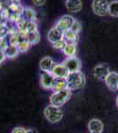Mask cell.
<instances>
[{
  "label": "cell",
  "mask_w": 118,
  "mask_h": 133,
  "mask_svg": "<svg viewBox=\"0 0 118 133\" xmlns=\"http://www.w3.org/2000/svg\"><path fill=\"white\" fill-rule=\"evenodd\" d=\"M66 82H67V88L70 91L81 89L85 84V75L81 71L70 73L66 78Z\"/></svg>",
  "instance_id": "6da1fadb"
},
{
  "label": "cell",
  "mask_w": 118,
  "mask_h": 133,
  "mask_svg": "<svg viewBox=\"0 0 118 133\" xmlns=\"http://www.w3.org/2000/svg\"><path fill=\"white\" fill-rule=\"evenodd\" d=\"M70 97H72V91L67 88L63 91L53 92L52 95L49 98V102L52 106L60 108V107L64 106L67 101H69Z\"/></svg>",
  "instance_id": "7a4b0ae2"
},
{
  "label": "cell",
  "mask_w": 118,
  "mask_h": 133,
  "mask_svg": "<svg viewBox=\"0 0 118 133\" xmlns=\"http://www.w3.org/2000/svg\"><path fill=\"white\" fill-rule=\"evenodd\" d=\"M44 115L49 122L55 123L61 121L64 116V113L60 109V108L49 105V106H48L44 109Z\"/></svg>",
  "instance_id": "3957f363"
},
{
  "label": "cell",
  "mask_w": 118,
  "mask_h": 133,
  "mask_svg": "<svg viewBox=\"0 0 118 133\" xmlns=\"http://www.w3.org/2000/svg\"><path fill=\"white\" fill-rule=\"evenodd\" d=\"M108 0H93L92 7L93 12L98 16H106L108 14Z\"/></svg>",
  "instance_id": "277c9868"
},
{
  "label": "cell",
  "mask_w": 118,
  "mask_h": 133,
  "mask_svg": "<svg viewBox=\"0 0 118 133\" xmlns=\"http://www.w3.org/2000/svg\"><path fill=\"white\" fill-rule=\"evenodd\" d=\"M63 64L66 66L70 73H74V72H78L80 71L81 68V61L78 58L75 57H70V58H66L64 61Z\"/></svg>",
  "instance_id": "5b68a950"
},
{
  "label": "cell",
  "mask_w": 118,
  "mask_h": 133,
  "mask_svg": "<svg viewBox=\"0 0 118 133\" xmlns=\"http://www.w3.org/2000/svg\"><path fill=\"white\" fill-rule=\"evenodd\" d=\"M109 73H110V68H109L108 64L107 63L99 64L93 68V71L94 77L99 79V80H105V78Z\"/></svg>",
  "instance_id": "8992f818"
},
{
  "label": "cell",
  "mask_w": 118,
  "mask_h": 133,
  "mask_svg": "<svg viewBox=\"0 0 118 133\" xmlns=\"http://www.w3.org/2000/svg\"><path fill=\"white\" fill-rule=\"evenodd\" d=\"M75 20L72 16L70 15H64L59 19L58 21L56 24V27H57L61 31H63L64 33L65 31L69 30L70 29V26H72V22Z\"/></svg>",
  "instance_id": "52a82bcc"
},
{
  "label": "cell",
  "mask_w": 118,
  "mask_h": 133,
  "mask_svg": "<svg viewBox=\"0 0 118 133\" xmlns=\"http://www.w3.org/2000/svg\"><path fill=\"white\" fill-rule=\"evenodd\" d=\"M105 83L110 91H115L118 90V73L111 72L105 78Z\"/></svg>",
  "instance_id": "ba28073f"
},
{
  "label": "cell",
  "mask_w": 118,
  "mask_h": 133,
  "mask_svg": "<svg viewBox=\"0 0 118 133\" xmlns=\"http://www.w3.org/2000/svg\"><path fill=\"white\" fill-rule=\"evenodd\" d=\"M50 73L57 78L62 79H66L70 74L69 70L66 68L64 64H56Z\"/></svg>",
  "instance_id": "9c48e42d"
},
{
  "label": "cell",
  "mask_w": 118,
  "mask_h": 133,
  "mask_svg": "<svg viewBox=\"0 0 118 133\" xmlns=\"http://www.w3.org/2000/svg\"><path fill=\"white\" fill-rule=\"evenodd\" d=\"M55 76L49 72H42L41 75V85L46 90L52 89Z\"/></svg>",
  "instance_id": "30bf717a"
},
{
  "label": "cell",
  "mask_w": 118,
  "mask_h": 133,
  "mask_svg": "<svg viewBox=\"0 0 118 133\" xmlns=\"http://www.w3.org/2000/svg\"><path fill=\"white\" fill-rule=\"evenodd\" d=\"M61 39H64V32L61 31L57 27H53L48 33V40L51 44L56 43Z\"/></svg>",
  "instance_id": "8fae6325"
},
{
  "label": "cell",
  "mask_w": 118,
  "mask_h": 133,
  "mask_svg": "<svg viewBox=\"0 0 118 133\" xmlns=\"http://www.w3.org/2000/svg\"><path fill=\"white\" fill-rule=\"evenodd\" d=\"M56 65L52 58L44 57L40 62V68L42 72H51L54 66Z\"/></svg>",
  "instance_id": "7c38bea8"
},
{
  "label": "cell",
  "mask_w": 118,
  "mask_h": 133,
  "mask_svg": "<svg viewBox=\"0 0 118 133\" xmlns=\"http://www.w3.org/2000/svg\"><path fill=\"white\" fill-rule=\"evenodd\" d=\"M88 129L90 132H100L102 133L104 130V125L102 123V122L99 119L93 118L88 123Z\"/></svg>",
  "instance_id": "4fadbf2b"
},
{
  "label": "cell",
  "mask_w": 118,
  "mask_h": 133,
  "mask_svg": "<svg viewBox=\"0 0 118 133\" xmlns=\"http://www.w3.org/2000/svg\"><path fill=\"white\" fill-rule=\"evenodd\" d=\"M65 5L70 12H78L82 9V1L81 0H66Z\"/></svg>",
  "instance_id": "5bb4252c"
},
{
  "label": "cell",
  "mask_w": 118,
  "mask_h": 133,
  "mask_svg": "<svg viewBox=\"0 0 118 133\" xmlns=\"http://www.w3.org/2000/svg\"><path fill=\"white\" fill-rule=\"evenodd\" d=\"M64 89H67V82H66V79H62V78H57L55 77L54 83H53V86H52V91H63Z\"/></svg>",
  "instance_id": "9a60e30c"
},
{
  "label": "cell",
  "mask_w": 118,
  "mask_h": 133,
  "mask_svg": "<svg viewBox=\"0 0 118 133\" xmlns=\"http://www.w3.org/2000/svg\"><path fill=\"white\" fill-rule=\"evenodd\" d=\"M64 39L69 44H76L77 42L78 41V34L69 29L64 33Z\"/></svg>",
  "instance_id": "2e32d148"
},
{
  "label": "cell",
  "mask_w": 118,
  "mask_h": 133,
  "mask_svg": "<svg viewBox=\"0 0 118 133\" xmlns=\"http://www.w3.org/2000/svg\"><path fill=\"white\" fill-rule=\"evenodd\" d=\"M64 53L67 58H70V57H75L77 52V46L76 44H69L67 43L66 46L64 47Z\"/></svg>",
  "instance_id": "e0dca14e"
},
{
  "label": "cell",
  "mask_w": 118,
  "mask_h": 133,
  "mask_svg": "<svg viewBox=\"0 0 118 133\" xmlns=\"http://www.w3.org/2000/svg\"><path fill=\"white\" fill-rule=\"evenodd\" d=\"M4 51H5V53L6 58H8V59H13V58L18 56L19 52H20L18 50V47L10 45V44L7 46V48Z\"/></svg>",
  "instance_id": "ac0fdd59"
},
{
  "label": "cell",
  "mask_w": 118,
  "mask_h": 133,
  "mask_svg": "<svg viewBox=\"0 0 118 133\" xmlns=\"http://www.w3.org/2000/svg\"><path fill=\"white\" fill-rule=\"evenodd\" d=\"M40 39H41V36L39 34V31L30 32V33L27 34V40L30 43V44H31V45L38 44L39 41H40Z\"/></svg>",
  "instance_id": "d6986e66"
},
{
  "label": "cell",
  "mask_w": 118,
  "mask_h": 133,
  "mask_svg": "<svg viewBox=\"0 0 118 133\" xmlns=\"http://www.w3.org/2000/svg\"><path fill=\"white\" fill-rule=\"evenodd\" d=\"M108 14L112 17H118V0H114L110 2L108 5Z\"/></svg>",
  "instance_id": "ffe728a7"
},
{
  "label": "cell",
  "mask_w": 118,
  "mask_h": 133,
  "mask_svg": "<svg viewBox=\"0 0 118 133\" xmlns=\"http://www.w3.org/2000/svg\"><path fill=\"white\" fill-rule=\"evenodd\" d=\"M23 17L27 21H34L36 20V12L34 9L30 7H25L24 12H23Z\"/></svg>",
  "instance_id": "44dd1931"
},
{
  "label": "cell",
  "mask_w": 118,
  "mask_h": 133,
  "mask_svg": "<svg viewBox=\"0 0 118 133\" xmlns=\"http://www.w3.org/2000/svg\"><path fill=\"white\" fill-rule=\"evenodd\" d=\"M30 46H31V44H30V43L27 41V39L21 40V41L19 43L18 45H17V47H18V50L20 52H26V51L30 48Z\"/></svg>",
  "instance_id": "7402d4cb"
},
{
  "label": "cell",
  "mask_w": 118,
  "mask_h": 133,
  "mask_svg": "<svg viewBox=\"0 0 118 133\" xmlns=\"http://www.w3.org/2000/svg\"><path fill=\"white\" fill-rule=\"evenodd\" d=\"M21 41L20 36L18 35V32L16 34H12V35H9V39H8V43L10 45L17 46L19 44V43Z\"/></svg>",
  "instance_id": "603a6c76"
},
{
  "label": "cell",
  "mask_w": 118,
  "mask_h": 133,
  "mask_svg": "<svg viewBox=\"0 0 118 133\" xmlns=\"http://www.w3.org/2000/svg\"><path fill=\"white\" fill-rule=\"evenodd\" d=\"M66 44H67V42H66L64 39H61L56 43H53L52 45L55 49H57V50L64 51V47L66 46Z\"/></svg>",
  "instance_id": "cb8c5ba5"
},
{
  "label": "cell",
  "mask_w": 118,
  "mask_h": 133,
  "mask_svg": "<svg viewBox=\"0 0 118 133\" xmlns=\"http://www.w3.org/2000/svg\"><path fill=\"white\" fill-rule=\"evenodd\" d=\"M27 32H28V33H30V32L38 31L37 24H36L35 21H28V22H27Z\"/></svg>",
  "instance_id": "d4e9b609"
},
{
  "label": "cell",
  "mask_w": 118,
  "mask_h": 133,
  "mask_svg": "<svg viewBox=\"0 0 118 133\" xmlns=\"http://www.w3.org/2000/svg\"><path fill=\"white\" fill-rule=\"evenodd\" d=\"M70 30L72 31H73L75 32V33H79V31L81 30V25H80V23L78 22V21H76L75 20L73 22H72V26H70Z\"/></svg>",
  "instance_id": "484cf974"
},
{
  "label": "cell",
  "mask_w": 118,
  "mask_h": 133,
  "mask_svg": "<svg viewBox=\"0 0 118 133\" xmlns=\"http://www.w3.org/2000/svg\"><path fill=\"white\" fill-rule=\"evenodd\" d=\"M26 132H27V130L23 127H16L12 131V133H26Z\"/></svg>",
  "instance_id": "4316f807"
},
{
  "label": "cell",
  "mask_w": 118,
  "mask_h": 133,
  "mask_svg": "<svg viewBox=\"0 0 118 133\" xmlns=\"http://www.w3.org/2000/svg\"><path fill=\"white\" fill-rule=\"evenodd\" d=\"M33 3L36 6H42L45 5L46 0H33Z\"/></svg>",
  "instance_id": "83f0119b"
},
{
  "label": "cell",
  "mask_w": 118,
  "mask_h": 133,
  "mask_svg": "<svg viewBox=\"0 0 118 133\" xmlns=\"http://www.w3.org/2000/svg\"><path fill=\"white\" fill-rule=\"evenodd\" d=\"M5 59H6V56H5V51L0 50V63L1 64L3 63V62L5 61Z\"/></svg>",
  "instance_id": "f1b7e54d"
},
{
  "label": "cell",
  "mask_w": 118,
  "mask_h": 133,
  "mask_svg": "<svg viewBox=\"0 0 118 133\" xmlns=\"http://www.w3.org/2000/svg\"><path fill=\"white\" fill-rule=\"evenodd\" d=\"M20 0H5V4H7V5H9L10 4L13 3V2H16V3H20Z\"/></svg>",
  "instance_id": "f546056e"
},
{
  "label": "cell",
  "mask_w": 118,
  "mask_h": 133,
  "mask_svg": "<svg viewBox=\"0 0 118 133\" xmlns=\"http://www.w3.org/2000/svg\"><path fill=\"white\" fill-rule=\"evenodd\" d=\"M6 21H7V20L4 18L3 14H2L1 11H0V23H5V22H6Z\"/></svg>",
  "instance_id": "4dcf8cb0"
},
{
  "label": "cell",
  "mask_w": 118,
  "mask_h": 133,
  "mask_svg": "<svg viewBox=\"0 0 118 133\" xmlns=\"http://www.w3.org/2000/svg\"><path fill=\"white\" fill-rule=\"evenodd\" d=\"M26 133H37L35 130H33V129H30V130H27Z\"/></svg>",
  "instance_id": "1f68e13d"
},
{
  "label": "cell",
  "mask_w": 118,
  "mask_h": 133,
  "mask_svg": "<svg viewBox=\"0 0 118 133\" xmlns=\"http://www.w3.org/2000/svg\"><path fill=\"white\" fill-rule=\"evenodd\" d=\"M115 103H116V107L118 108V96L116 97V101H115Z\"/></svg>",
  "instance_id": "d6a6232c"
},
{
  "label": "cell",
  "mask_w": 118,
  "mask_h": 133,
  "mask_svg": "<svg viewBox=\"0 0 118 133\" xmlns=\"http://www.w3.org/2000/svg\"><path fill=\"white\" fill-rule=\"evenodd\" d=\"M90 133H100V132H90Z\"/></svg>",
  "instance_id": "836d02e7"
},
{
  "label": "cell",
  "mask_w": 118,
  "mask_h": 133,
  "mask_svg": "<svg viewBox=\"0 0 118 133\" xmlns=\"http://www.w3.org/2000/svg\"><path fill=\"white\" fill-rule=\"evenodd\" d=\"M0 68H1V63H0Z\"/></svg>",
  "instance_id": "e575fe53"
}]
</instances>
